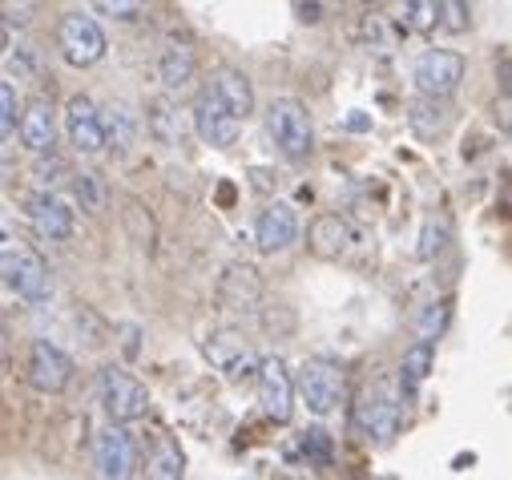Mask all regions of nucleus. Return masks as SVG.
Wrapping results in <instances>:
<instances>
[{
    "label": "nucleus",
    "instance_id": "nucleus-11",
    "mask_svg": "<svg viewBox=\"0 0 512 480\" xmlns=\"http://www.w3.org/2000/svg\"><path fill=\"white\" fill-rule=\"evenodd\" d=\"M254 380H259V404H263L267 420L287 424L295 416V396H299V384L287 372V364H283L279 355H267L263 364H259V376H254Z\"/></svg>",
    "mask_w": 512,
    "mask_h": 480
},
{
    "label": "nucleus",
    "instance_id": "nucleus-4",
    "mask_svg": "<svg viewBox=\"0 0 512 480\" xmlns=\"http://www.w3.org/2000/svg\"><path fill=\"white\" fill-rule=\"evenodd\" d=\"M97 404L117 424H138L150 412V392L125 372V368H101L97 372Z\"/></svg>",
    "mask_w": 512,
    "mask_h": 480
},
{
    "label": "nucleus",
    "instance_id": "nucleus-19",
    "mask_svg": "<svg viewBox=\"0 0 512 480\" xmlns=\"http://www.w3.org/2000/svg\"><path fill=\"white\" fill-rule=\"evenodd\" d=\"M21 142H25L29 154L57 150V113H53L49 101H33L21 113Z\"/></svg>",
    "mask_w": 512,
    "mask_h": 480
},
{
    "label": "nucleus",
    "instance_id": "nucleus-13",
    "mask_svg": "<svg viewBox=\"0 0 512 480\" xmlns=\"http://www.w3.org/2000/svg\"><path fill=\"white\" fill-rule=\"evenodd\" d=\"M69 380H73V359L57 343L33 339V347H29V384H33V392L61 396L69 388Z\"/></svg>",
    "mask_w": 512,
    "mask_h": 480
},
{
    "label": "nucleus",
    "instance_id": "nucleus-17",
    "mask_svg": "<svg viewBox=\"0 0 512 480\" xmlns=\"http://www.w3.org/2000/svg\"><path fill=\"white\" fill-rule=\"evenodd\" d=\"M351 243H355V230L347 226V218H339V214L311 218V226H307L311 255H319V259H343L351 251Z\"/></svg>",
    "mask_w": 512,
    "mask_h": 480
},
{
    "label": "nucleus",
    "instance_id": "nucleus-35",
    "mask_svg": "<svg viewBox=\"0 0 512 480\" xmlns=\"http://www.w3.org/2000/svg\"><path fill=\"white\" fill-rule=\"evenodd\" d=\"M500 85H504V93L512 97V61H504V65H500Z\"/></svg>",
    "mask_w": 512,
    "mask_h": 480
},
{
    "label": "nucleus",
    "instance_id": "nucleus-9",
    "mask_svg": "<svg viewBox=\"0 0 512 480\" xmlns=\"http://www.w3.org/2000/svg\"><path fill=\"white\" fill-rule=\"evenodd\" d=\"M65 134L73 142L77 154L97 158L101 150H109V134H105V109L93 105V97L77 93L65 101Z\"/></svg>",
    "mask_w": 512,
    "mask_h": 480
},
{
    "label": "nucleus",
    "instance_id": "nucleus-27",
    "mask_svg": "<svg viewBox=\"0 0 512 480\" xmlns=\"http://www.w3.org/2000/svg\"><path fill=\"white\" fill-rule=\"evenodd\" d=\"M73 194H77V202H81V210H89V214H101L105 210V182H101V174H93V170H81V174H73Z\"/></svg>",
    "mask_w": 512,
    "mask_h": 480
},
{
    "label": "nucleus",
    "instance_id": "nucleus-31",
    "mask_svg": "<svg viewBox=\"0 0 512 480\" xmlns=\"http://www.w3.org/2000/svg\"><path fill=\"white\" fill-rule=\"evenodd\" d=\"M17 89L13 81H0V134H5V142L17 134Z\"/></svg>",
    "mask_w": 512,
    "mask_h": 480
},
{
    "label": "nucleus",
    "instance_id": "nucleus-15",
    "mask_svg": "<svg viewBox=\"0 0 512 480\" xmlns=\"http://www.w3.org/2000/svg\"><path fill=\"white\" fill-rule=\"evenodd\" d=\"M254 243L263 255H283L299 243V214L291 202H271L254 222Z\"/></svg>",
    "mask_w": 512,
    "mask_h": 480
},
{
    "label": "nucleus",
    "instance_id": "nucleus-14",
    "mask_svg": "<svg viewBox=\"0 0 512 480\" xmlns=\"http://www.w3.org/2000/svg\"><path fill=\"white\" fill-rule=\"evenodd\" d=\"M218 307L230 311V315H250L259 311L263 303V279L250 263H230L222 275H218Z\"/></svg>",
    "mask_w": 512,
    "mask_h": 480
},
{
    "label": "nucleus",
    "instance_id": "nucleus-25",
    "mask_svg": "<svg viewBox=\"0 0 512 480\" xmlns=\"http://www.w3.org/2000/svg\"><path fill=\"white\" fill-rule=\"evenodd\" d=\"M400 25L408 33H432L440 25V0H400Z\"/></svg>",
    "mask_w": 512,
    "mask_h": 480
},
{
    "label": "nucleus",
    "instance_id": "nucleus-21",
    "mask_svg": "<svg viewBox=\"0 0 512 480\" xmlns=\"http://www.w3.org/2000/svg\"><path fill=\"white\" fill-rule=\"evenodd\" d=\"M210 85L218 89V97H222V101L242 117V122L254 113V85H250V77H246L242 69H230V65H226V69H218V73H214V81H210Z\"/></svg>",
    "mask_w": 512,
    "mask_h": 480
},
{
    "label": "nucleus",
    "instance_id": "nucleus-2",
    "mask_svg": "<svg viewBox=\"0 0 512 480\" xmlns=\"http://www.w3.org/2000/svg\"><path fill=\"white\" fill-rule=\"evenodd\" d=\"M400 420H404V404L396 396V388L388 384H367L355 392V404H351V424L359 436L375 440V444H388L396 432H400Z\"/></svg>",
    "mask_w": 512,
    "mask_h": 480
},
{
    "label": "nucleus",
    "instance_id": "nucleus-22",
    "mask_svg": "<svg viewBox=\"0 0 512 480\" xmlns=\"http://www.w3.org/2000/svg\"><path fill=\"white\" fill-rule=\"evenodd\" d=\"M138 130H142V122H138V113H134L130 105L113 101V105L105 109V134H109V150H117V154H130V150L138 146Z\"/></svg>",
    "mask_w": 512,
    "mask_h": 480
},
{
    "label": "nucleus",
    "instance_id": "nucleus-3",
    "mask_svg": "<svg viewBox=\"0 0 512 480\" xmlns=\"http://www.w3.org/2000/svg\"><path fill=\"white\" fill-rule=\"evenodd\" d=\"M0 271H5V291L17 295L29 307H45L53 299V283H49V267L41 263V255L13 247V238H5V255H0Z\"/></svg>",
    "mask_w": 512,
    "mask_h": 480
},
{
    "label": "nucleus",
    "instance_id": "nucleus-34",
    "mask_svg": "<svg viewBox=\"0 0 512 480\" xmlns=\"http://www.w3.org/2000/svg\"><path fill=\"white\" fill-rule=\"evenodd\" d=\"M303 452H307V460L327 464V460H331V440H327V432H323V428L303 432Z\"/></svg>",
    "mask_w": 512,
    "mask_h": 480
},
{
    "label": "nucleus",
    "instance_id": "nucleus-26",
    "mask_svg": "<svg viewBox=\"0 0 512 480\" xmlns=\"http://www.w3.org/2000/svg\"><path fill=\"white\" fill-rule=\"evenodd\" d=\"M448 243H452V222H448L444 214L424 218V230H420V259H424V263H432Z\"/></svg>",
    "mask_w": 512,
    "mask_h": 480
},
{
    "label": "nucleus",
    "instance_id": "nucleus-30",
    "mask_svg": "<svg viewBox=\"0 0 512 480\" xmlns=\"http://www.w3.org/2000/svg\"><path fill=\"white\" fill-rule=\"evenodd\" d=\"M93 9L101 13V17H113V21H138L142 13H146V0H93Z\"/></svg>",
    "mask_w": 512,
    "mask_h": 480
},
{
    "label": "nucleus",
    "instance_id": "nucleus-36",
    "mask_svg": "<svg viewBox=\"0 0 512 480\" xmlns=\"http://www.w3.org/2000/svg\"><path fill=\"white\" fill-rule=\"evenodd\" d=\"M367 5H375V9H379V5H392V0H367Z\"/></svg>",
    "mask_w": 512,
    "mask_h": 480
},
{
    "label": "nucleus",
    "instance_id": "nucleus-32",
    "mask_svg": "<svg viewBox=\"0 0 512 480\" xmlns=\"http://www.w3.org/2000/svg\"><path fill=\"white\" fill-rule=\"evenodd\" d=\"M440 29L444 33L468 29V0H440Z\"/></svg>",
    "mask_w": 512,
    "mask_h": 480
},
{
    "label": "nucleus",
    "instance_id": "nucleus-10",
    "mask_svg": "<svg viewBox=\"0 0 512 480\" xmlns=\"http://www.w3.org/2000/svg\"><path fill=\"white\" fill-rule=\"evenodd\" d=\"M57 45H61V57L73 65V69H89V65H97L101 57H105V33H101V25L93 21V17H85V13H69L65 21H61V29H57Z\"/></svg>",
    "mask_w": 512,
    "mask_h": 480
},
{
    "label": "nucleus",
    "instance_id": "nucleus-23",
    "mask_svg": "<svg viewBox=\"0 0 512 480\" xmlns=\"http://www.w3.org/2000/svg\"><path fill=\"white\" fill-rule=\"evenodd\" d=\"M432 364H436L432 343H428V339H416V343L404 351V359H400V388H404L408 396L420 392L424 380H428V372H432Z\"/></svg>",
    "mask_w": 512,
    "mask_h": 480
},
{
    "label": "nucleus",
    "instance_id": "nucleus-20",
    "mask_svg": "<svg viewBox=\"0 0 512 480\" xmlns=\"http://www.w3.org/2000/svg\"><path fill=\"white\" fill-rule=\"evenodd\" d=\"M146 130L154 134V142L158 146H170V150H178L182 146V138H186V122H182V113L174 109V101H166V97H158V101H150L146 105Z\"/></svg>",
    "mask_w": 512,
    "mask_h": 480
},
{
    "label": "nucleus",
    "instance_id": "nucleus-24",
    "mask_svg": "<svg viewBox=\"0 0 512 480\" xmlns=\"http://www.w3.org/2000/svg\"><path fill=\"white\" fill-rule=\"evenodd\" d=\"M408 122H412V130L420 134V138H436V134H444L448 130V97H428V93H420V101L412 105V113H408Z\"/></svg>",
    "mask_w": 512,
    "mask_h": 480
},
{
    "label": "nucleus",
    "instance_id": "nucleus-5",
    "mask_svg": "<svg viewBox=\"0 0 512 480\" xmlns=\"http://www.w3.org/2000/svg\"><path fill=\"white\" fill-rule=\"evenodd\" d=\"M295 384H299V396L307 404V412L315 416H331L339 404H343V368L335 364V359H323V355H311L303 359V368L295 372Z\"/></svg>",
    "mask_w": 512,
    "mask_h": 480
},
{
    "label": "nucleus",
    "instance_id": "nucleus-7",
    "mask_svg": "<svg viewBox=\"0 0 512 480\" xmlns=\"http://www.w3.org/2000/svg\"><path fill=\"white\" fill-rule=\"evenodd\" d=\"M202 355L210 359V364H214L230 384H238V380H246V376H259V364H263V359L250 351L246 335H242V331H230V327L210 331L206 343H202Z\"/></svg>",
    "mask_w": 512,
    "mask_h": 480
},
{
    "label": "nucleus",
    "instance_id": "nucleus-29",
    "mask_svg": "<svg viewBox=\"0 0 512 480\" xmlns=\"http://www.w3.org/2000/svg\"><path fill=\"white\" fill-rule=\"evenodd\" d=\"M150 476H158V480H178L182 472H186V456L178 452V444L174 440H166L154 456H150V468H146Z\"/></svg>",
    "mask_w": 512,
    "mask_h": 480
},
{
    "label": "nucleus",
    "instance_id": "nucleus-6",
    "mask_svg": "<svg viewBox=\"0 0 512 480\" xmlns=\"http://www.w3.org/2000/svg\"><path fill=\"white\" fill-rule=\"evenodd\" d=\"M194 134L214 150H230L238 142V134H242V117L218 97L214 85L202 89L198 101H194Z\"/></svg>",
    "mask_w": 512,
    "mask_h": 480
},
{
    "label": "nucleus",
    "instance_id": "nucleus-8",
    "mask_svg": "<svg viewBox=\"0 0 512 480\" xmlns=\"http://www.w3.org/2000/svg\"><path fill=\"white\" fill-rule=\"evenodd\" d=\"M93 468L105 480H125V476L138 472V444H134L130 432H125V424L109 420L97 432V440H93Z\"/></svg>",
    "mask_w": 512,
    "mask_h": 480
},
{
    "label": "nucleus",
    "instance_id": "nucleus-12",
    "mask_svg": "<svg viewBox=\"0 0 512 480\" xmlns=\"http://www.w3.org/2000/svg\"><path fill=\"white\" fill-rule=\"evenodd\" d=\"M464 81V57L452 49H428L412 65V85L428 97H452Z\"/></svg>",
    "mask_w": 512,
    "mask_h": 480
},
{
    "label": "nucleus",
    "instance_id": "nucleus-28",
    "mask_svg": "<svg viewBox=\"0 0 512 480\" xmlns=\"http://www.w3.org/2000/svg\"><path fill=\"white\" fill-rule=\"evenodd\" d=\"M33 174H37V186H41V190H57V186H65V178H73V170L65 166V158H57V150L37 154Z\"/></svg>",
    "mask_w": 512,
    "mask_h": 480
},
{
    "label": "nucleus",
    "instance_id": "nucleus-16",
    "mask_svg": "<svg viewBox=\"0 0 512 480\" xmlns=\"http://www.w3.org/2000/svg\"><path fill=\"white\" fill-rule=\"evenodd\" d=\"M29 222H33V230L45 238V243H69L73 226H77V214L57 190H41L29 202Z\"/></svg>",
    "mask_w": 512,
    "mask_h": 480
},
{
    "label": "nucleus",
    "instance_id": "nucleus-18",
    "mask_svg": "<svg viewBox=\"0 0 512 480\" xmlns=\"http://www.w3.org/2000/svg\"><path fill=\"white\" fill-rule=\"evenodd\" d=\"M194 73H198V53L186 41H170L162 49V57H158V81H162V89L166 93H182V89H190Z\"/></svg>",
    "mask_w": 512,
    "mask_h": 480
},
{
    "label": "nucleus",
    "instance_id": "nucleus-33",
    "mask_svg": "<svg viewBox=\"0 0 512 480\" xmlns=\"http://www.w3.org/2000/svg\"><path fill=\"white\" fill-rule=\"evenodd\" d=\"M444 323H448V311L440 307V303H432V307H424V315H420V323H416V339H440V331H444Z\"/></svg>",
    "mask_w": 512,
    "mask_h": 480
},
{
    "label": "nucleus",
    "instance_id": "nucleus-1",
    "mask_svg": "<svg viewBox=\"0 0 512 480\" xmlns=\"http://www.w3.org/2000/svg\"><path fill=\"white\" fill-rule=\"evenodd\" d=\"M267 134L279 146L287 162H307L315 150V130H311V113L295 97H271L267 101Z\"/></svg>",
    "mask_w": 512,
    "mask_h": 480
}]
</instances>
